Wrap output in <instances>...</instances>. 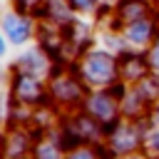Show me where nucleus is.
<instances>
[]
</instances>
